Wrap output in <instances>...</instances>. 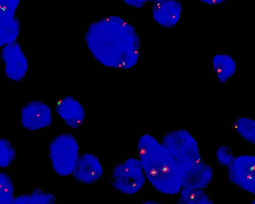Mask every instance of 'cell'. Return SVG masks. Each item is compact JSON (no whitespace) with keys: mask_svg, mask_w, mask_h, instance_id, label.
Masks as SVG:
<instances>
[{"mask_svg":"<svg viewBox=\"0 0 255 204\" xmlns=\"http://www.w3.org/2000/svg\"><path fill=\"white\" fill-rule=\"evenodd\" d=\"M227 176L233 184L255 195V156L239 155L228 167Z\"/></svg>","mask_w":255,"mask_h":204,"instance_id":"6","label":"cell"},{"mask_svg":"<svg viewBox=\"0 0 255 204\" xmlns=\"http://www.w3.org/2000/svg\"><path fill=\"white\" fill-rule=\"evenodd\" d=\"M103 170L98 157L90 153H84L79 156L73 176L82 183L91 184L102 176Z\"/></svg>","mask_w":255,"mask_h":204,"instance_id":"10","label":"cell"},{"mask_svg":"<svg viewBox=\"0 0 255 204\" xmlns=\"http://www.w3.org/2000/svg\"><path fill=\"white\" fill-rule=\"evenodd\" d=\"M251 203H252V204H255V198H254V199L252 200V201L251 202Z\"/></svg>","mask_w":255,"mask_h":204,"instance_id":"23","label":"cell"},{"mask_svg":"<svg viewBox=\"0 0 255 204\" xmlns=\"http://www.w3.org/2000/svg\"><path fill=\"white\" fill-rule=\"evenodd\" d=\"M208 5H217L224 2L226 0H197Z\"/></svg>","mask_w":255,"mask_h":204,"instance_id":"21","label":"cell"},{"mask_svg":"<svg viewBox=\"0 0 255 204\" xmlns=\"http://www.w3.org/2000/svg\"><path fill=\"white\" fill-rule=\"evenodd\" d=\"M55 110L65 123L71 128H78L84 122L85 109L82 105L72 96H67L61 99Z\"/></svg>","mask_w":255,"mask_h":204,"instance_id":"12","label":"cell"},{"mask_svg":"<svg viewBox=\"0 0 255 204\" xmlns=\"http://www.w3.org/2000/svg\"><path fill=\"white\" fill-rule=\"evenodd\" d=\"M145 177L140 160L130 157L113 168L110 182L118 191L127 195H133L143 187Z\"/></svg>","mask_w":255,"mask_h":204,"instance_id":"4","label":"cell"},{"mask_svg":"<svg viewBox=\"0 0 255 204\" xmlns=\"http://www.w3.org/2000/svg\"><path fill=\"white\" fill-rule=\"evenodd\" d=\"M55 196L41 189H34L27 194L17 196L13 204H51L55 202Z\"/></svg>","mask_w":255,"mask_h":204,"instance_id":"15","label":"cell"},{"mask_svg":"<svg viewBox=\"0 0 255 204\" xmlns=\"http://www.w3.org/2000/svg\"><path fill=\"white\" fill-rule=\"evenodd\" d=\"M128 5L133 8H140L148 3L153 2L155 0H121Z\"/></svg>","mask_w":255,"mask_h":204,"instance_id":"20","label":"cell"},{"mask_svg":"<svg viewBox=\"0 0 255 204\" xmlns=\"http://www.w3.org/2000/svg\"><path fill=\"white\" fill-rule=\"evenodd\" d=\"M79 145L74 136L62 133L55 136L49 144V156L54 171L66 176L73 173L79 155Z\"/></svg>","mask_w":255,"mask_h":204,"instance_id":"5","label":"cell"},{"mask_svg":"<svg viewBox=\"0 0 255 204\" xmlns=\"http://www.w3.org/2000/svg\"><path fill=\"white\" fill-rule=\"evenodd\" d=\"M152 7L153 17L161 26L172 28L178 23L182 5L177 0H155Z\"/></svg>","mask_w":255,"mask_h":204,"instance_id":"11","label":"cell"},{"mask_svg":"<svg viewBox=\"0 0 255 204\" xmlns=\"http://www.w3.org/2000/svg\"><path fill=\"white\" fill-rule=\"evenodd\" d=\"M20 0H0V44L15 41L20 33V22L16 16Z\"/></svg>","mask_w":255,"mask_h":204,"instance_id":"8","label":"cell"},{"mask_svg":"<svg viewBox=\"0 0 255 204\" xmlns=\"http://www.w3.org/2000/svg\"><path fill=\"white\" fill-rule=\"evenodd\" d=\"M161 143L180 168L183 187L203 189L209 185L212 167L203 161L198 142L189 132L182 129L168 132Z\"/></svg>","mask_w":255,"mask_h":204,"instance_id":"3","label":"cell"},{"mask_svg":"<svg viewBox=\"0 0 255 204\" xmlns=\"http://www.w3.org/2000/svg\"><path fill=\"white\" fill-rule=\"evenodd\" d=\"M178 203L180 204H211L213 201L203 189L183 187L180 190Z\"/></svg>","mask_w":255,"mask_h":204,"instance_id":"14","label":"cell"},{"mask_svg":"<svg viewBox=\"0 0 255 204\" xmlns=\"http://www.w3.org/2000/svg\"><path fill=\"white\" fill-rule=\"evenodd\" d=\"M215 155L219 164L227 167L231 165L235 158L232 149L227 145L218 146L215 151Z\"/></svg>","mask_w":255,"mask_h":204,"instance_id":"19","label":"cell"},{"mask_svg":"<svg viewBox=\"0 0 255 204\" xmlns=\"http://www.w3.org/2000/svg\"><path fill=\"white\" fill-rule=\"evenodd\" d=\"M14 186L10 177L5 172L0 174V204H13Z\"/></svg>","mask_w":255,"mask_h":204,"instance_id":"17","label":"cell"},{"mask_svg":"<svg viewBox=\"0 0 255 204\" xmlns=\"http://www.w3.org/2000/svg\"><path fill=\"white\" fill-rule=\"evenodd\" d=\"M0 167L6 168L15 159L16 152L10 142L5 139L0 140Z\"/></svg>","mask_w":255,"mask_h":204,"instance_id":"18","label":"cell"},{"mask_svg":"<svg viewBox=\"0 0 255 204\" xmlns=\"http://www.w3.org/2000/svg\"><path fill=\"white\" fill-rule=\"evenodd\" d=\"M52 119L50 107L41 101H30L21 108V124L28 130L34 131L46 127L50 125Z\"/></svg>","mask_w":255,"mask_h":204,"instance_id":"9","label":"cell"},{"mask_svg":"<svg viewBox=\"0 0 255 204\" xmlns=\"http://www.w3.org/2000/svg\"><path fill=\"white\" fill-rule=\"evenodd\" d=\"M158 202L157 201H147L146 202H144V203H146V204H157L158 203Z\"/></svg>","mask_w":255,"mask_h":204,"instance_id":"22","label":"cell"},{"mask_svg":"<svg viewBox=\"0 0 255 204\" xmlns=\"http://www.w3.org/2000/svg\"><path fill=\"white\" fill-rule=\"evenodd\" d=\"M0 56L6 76L15 81L22 80L28 71V62L20 44L15 41L4 45Z\"/></svg>","mask_w":255,"mask_h":204,"instance_id":"7","label":"cell"},{"mask_svg":"<svg viewBox=\"0 0 255 204\" xmlns=\"http://www.w3.org/2000/svg\"><path fill=\"white\" fill-rule=\"evenodd\" d=\"M234 129L242 138L255 145V120L246 117H240L234 123Z\"/></svg>","mask_w":255,"mask_h":204,"instance_id":"16","label":"cell"},{"mask_svg":"<svg viewBox=\"0 0 255 204\" xmlns=\"http://www.w3.org/2000/svg\"><path fill=\"white\" fill-rule=\"evenodd\" d=\"M84 38L93 57L104 66L127 69L138 62L139 36L133 26L120 17L107 16L92 22Z\"/></svg>","mask_w":255,"mask_h":204,"instance_id":"1","label":"cell"},{"mask_svg":"<svg viewBox=\"0 0 255 204\" xmlns=\"http://www.w3.org/2000/svg\"><path fill=\"white\" fill-rule=\"evenodd\" d=\"M138 154L145 176L155 189L168 195L180 191V168L162 143L151 135L144 134L138 141Z\"/></svg>","mask_w":255,"mask_h":204,"instance_id":"2","label":"cell"},{"mask_svg":"<svg viewBox=\"0 0 255 204\" xmlns=\"http://www.w3.org/2000/svg\"><path fill=\"white\" fill-rule=\"evenodd\" d=\"M212 66L218 80L222 83L230 78L236 70L234 59L227 54L215 55L212 59Z\"/></svg>","mask_w":255,"mask_h":204,"instance_id":"13","label":"cell"}]
</instances>
